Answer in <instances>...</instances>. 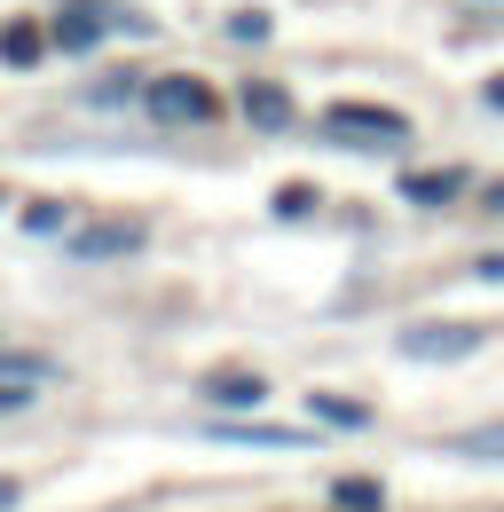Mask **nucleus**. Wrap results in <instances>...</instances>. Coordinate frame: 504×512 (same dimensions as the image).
I'll return each mask as SVG.
<instances>
[{
  "label": "nucleus",
  "instance_id": "nucleus-14",
  "mask_svg": "<svg viewBox=\"0 0 504 512\" xmlns=\"http://www.w3.org/2000/svg\"><path fill=\"white\" fill-rule=\"evenodd\" d=\"M276 213H292V221H300V213H315V190H284V197H276Z\"/></svg>",
  "mask_w": 504,
  "mask_h": 512
},
{
  "label": "nucleus",
  "instance_id": "nucleus-8",
  "mask_svg": "<svg viewBox=\"0 0 504 512\" xmlns=\"http://www.w3.org/2000/svg\"><path fill=\"white\" fill-rule=\"evenodd\" d=\"M205 394H213V402H229V410H252L268 386L252 379V371H213V379H205Z\"/></svg>",
  "mask_w": 504,
  "mask_h": 512
},
{
  "label": "nucleus",
  "instance_id": "nucleus-10",
  "mask_svg": "<svg viewBox=\"0 0 504 512\" xmlns=\"http://www.w3.org/2000/svg\"><path fill=\"white\" fill-rule=\"evenodd\" d=\"M0 56H8V64H40V32H32V24H8V32H0Z\"/></svg>",
  "mask_w": 504,
  "mask_h": 512
},
{
  "label": "nucleus",
  "instance_id": "nucleus-3",
  "mask_svg": "<svg viewBox=\"0 0 504 512\" xmlns=\"http://www.w3.org/2000/svg\"><path fill=\"white\" fill-rule=\"evenodd\" d=\"M394 347H402L410 363H457V355L481 347V323H410Z\"/></svg>",
  "mask_w": 504,
  "mask_h": 512
},
{
  "label": "nucleus",
  "instance_id": "nucleus-12",
  "mask_svg": "<svg viewBox=\"0 0 504 512\" xmlns=\"http://www.w3.org/2000/svg\"><path fill=\"white\" fill-rule=\"evenodd\" d=\"M331 497H339V505H347V512H378V489H371V481H339Z\"/></svg>",
  "mask_w": 504,
  "mask_h": 512
},
{
  "label": "nucleus",
  "instance_id": "nucleus-9",
  "mask_svg": "<svg viewBox=\"0 0 504 512\" xmlns=\"http://www.w3.org/2000/svg\"><path fill=\"white\" fill-rule=\"evenodd\" d=\"M465 190V174H410L402 197H418V205H449V197Z\"/></svg>",
  "mask_w": 504,
  "mask_h": 512
},
{
  "label": "nucleus",
  "instance_id": "nucleus-19",
  "mask_svg": "<svg viewBox=\"0 0 504 512\" xmlns=\"http://www.w3.org/2000/svg\"><path fill=\"white\" fill-rule=\"evenodd\" d=\"M0 205H8V197H0Z\"/></svg>",
  "mask_w": 504,
  "mask_h": 512
},
{
  "label": "nucleus",
  "instance_id": "nucleus-1",
  "mask_svg": "<svg viewBox=\"0 0 504 512\" xmlns=\"http://www.w3.org/2000/svg\"><path fill=\"white\" fill-rule=\"evenodd\" d=\"M103 32H142V16L111 8V0H63L56 8V48H71V56H87Z\"/></svg>",
  "mask_w": 504,
  "mask_h": 512
},
{
  "label": "nucleus",
  "instance_id": "nucleus-16",
  "mask_svg": "<svg viewBox=\"0 0 504 512\" xmlns=\"http://www.w3.org/2000/svg\"><path fill=\"white\" fill-rule=\"evenodd\" d=\"M489 103H497V111H504V79H489Z\"/></svg>",
  "mask_w": 504,
  "mask_h": 512
},
{
  "label": "nucleus",
  "instance_id": "nucleus-4",
  "mask_svg": "<svg viewBox=\"0 0 504 512\" xmlns=\"http://www.w3.org/2000/svg\"><path fill=\"white\" fill-rule=\"evenodd\" d=\"M142 95H150V111H158V119H174V127L213 119V87H205V79H182V71H174V79H150Z\"/></svg>",
  "mask_w": 504,
  "mask_h": 512
},
{
  "label": "nucleus",
  "instance_id": "nucleus-13",
  "mask_svg": "<svg viewBox=\"0 0 504 512\" xmlns=\"http://www.w3.org/2000/svg\"><path fill=\"white\" fill-rule=\"evenodd\" d=\"M229 32H237V40H268V16H260V8H245V16L229 24Z\"/></svg>",
  "mask_w": 504,
  "mask_h": 512
},
{
  "label": "nucleus",
  "instance_id": "nucleus-17",
  "mask_svg": "<svg viewBox=\"0 0 504 512\" xmlns=\"http://www.w3.org/2000/svg\"><path fill=\"white\" fill-rule=\"evenodd\" d=\"M0 505H16V481H0Z\"/></svg>",
  "mask_w": 504,
  "mask_h": 512
},
{
  "label": "nucleus",
  "instance_id": "nucleus-6",
  "mask_svg": "<svg viewBox=\"0 0 504 512\" xmlns=\"http://www.w3.org/2000/svg\"><path fill=\"white\" fill-rule=\"evenodd\" d=\"M245 119L260 134H284V127H292V95H284L276 79H252V87H245Z\"/></svg>",
  "mask_w": 504,
  "mask_h": 512
},
{
  "label": "nucleus",
  "instance_id": "nucleus-5",
  "mask_svg": "<svg viewBox=\"0 0 504 512\" xmlns=\"http://www.w3.org/2000/svg\"><path fill=\"white\" fill-rule=\"evenodd\" d=\"M142 237H150L142 221H95V229L71 237V253L79 260H119V253H142Z\"/></svg>",
  "mask_w": 504,
  "mask_h": 512
},
{
  "label": "nucleus",
  "instance_id": "nucleus-18",
  "mask_svg": "<svg viewBox=\"0 0 504 512\" xmlns=\"http://www.w3.org/2000/svg\"><path fill=\"white\" fill-rule=\"evenodd\" d=\"M489 205H497V213H504V182H497V190H489Z\"/></svg>",
  "mask_w": 504,
  "mask_h": 512
},
{
  "label": "nucleus",
  "instance_id": "nucleus-11",
  "mask_svg": "<svg viewBox=\"0 0 504 512\" xmlns=\"http://www.w3.org/2000/svg\"><path fill=\"white\" fill-rule=\"evenodd\" d=\"M315 410H323V418H331V426H363V418H371V410H363V402H339V394H315Z\"/></svg>",
  "mask_w": 504,
  "mask_h": 512
},
{
  "label": "nucleus",
  "instance_id": "nucleus-7",
  "mask_svg": "<svg viewBox=\"0 0 504 512\" xmlns=\"http://www.w3.org/2000/svg\"><path fill=\"white\" fill-rule=\"evenodd\" d=\"M449 457H473V465H504V418L497 426H473V434H449Z\"/></svg>",
  "mask_w": 504,
  "mask_h": 512
},
{
  "label": "nucleus",
  "instance_id": "nucleus-15",
  "mask_svg": "<svg viewBox=\"0 0 504 512\" xmlns=\"http://www.w3.org/2000/svg\"><path fill=\"white\" fill-rule=\"evenodd\" d=\"M473 276H481V284H504V253L497 260H473Z\"/></svg>",
  "mask_w": 504,
  "mask_h": 512
},
{
  "label": "nucleus",
  "instance_id": "nucleus-2",
  "mask_svg": "<svg viewBox=\"0 0 504 512\" xmlns=\"http://www.w3.org/2000/svg\"><path fill=\"white\" fill-rule=\"evenodd\" d=\"M323 134H331V142H355V150H386V142H402V119H394V111H371V103H331V111H323Z\"/></svg>",
  "mask_w": 504,
  "mask_h": 512
}]
</instances>
